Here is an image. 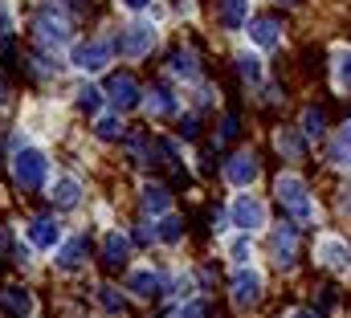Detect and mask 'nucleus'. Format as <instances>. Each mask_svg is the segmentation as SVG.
<instances>
[{"mask_svg":"<svg viewBox=\"0 0 351 318\" xmlns=\"http://www.w3.org/2000/svg\"><path fill=\"white\" fill-rule=\"evenodd\" d=\"M274 192H278L282 208H286L294 221H311V217H315V204H311L306 184H302L298 175H278V180H274Z\"/></svg>","mask_w":351,"mask_h":318,"instance_id":"nucleus-1","label":"nucleus"},{"mask_svg":"<svg viewBox=\"0 0 351 318\" xmlns=\"http://www.w3.org/2000/svg\"><path fill=\"white\" fill-rule=\"evenodd\" d=\"M45 171H49V159H45V151H37V147H21L12 156V175H16V184L25 192H37L45 184Z\"/></svg>","mask_w":351,"mask_h":318,"instance_id":"nucleus-2","label":"nucleus"},{"mask_svg":"<svg viewBox=\"0 0 351 318\" xmlns=\"http://www.w3.org/2000/svg\"><path fill=\"white\" fill-rule=\"evenodd\" d=\"M229 217H233V225L237 229H245V233H254L258 225H265V204L258 196H250V192H241L237 200H233V208H229Z\"/></svg>","mask_w":351,"mask_h":318,"instance_id":"nucleus-3","label":"nucleus"},{"mask_svg":"<svg viewBox=\"0 0 351 318\" xmlns=\"http://www.w3.org/2000/svg\"><path fill=\"white\" fill-rule=\"evenodd\" d=\"M152 45H156V29L152 25H127V33L119 37V53L123 58H143V53H152Z\"/></svg>","mask_w":351,"mask_h":318,"instance_id":"nucleus-4","label":"nucleus"},{"mask_svg":"<svg viewBox=\"0 0 351 318\" xmlns=\"http://www.w3.org/2000/svg\"><path fill=\"white\" fill-rule=\"evenodd\" d=\"M106 62H110V45L106 41H82V45H74V66L78 70H106Z\"/></svg>","mask_w":351,"mask_h":318,"instance_id":"nucleus-5","label":"nucleus"},{"mask_svg":"<svg viewBox=\"0 0 351 318\" xmlns=\"http://www.w3.org/2000/svg\"><path fill=\"white\" fill-rule=\"evenodd\" d=\"M106 98L114 102V110H131L139 102V82L131 78V74H114V78L106 82Z\"/></svg>","mask_w":351,"mask_h":318,"instance_id":"nucleus-6","label":"nucleus"},{"mask_svg":"<svg viewBox=\"0 0 351 318\" xmlns=\"http://www.w3.org/2000/svg\"><path fill=\"white\" fill-rule=\"evenodd\" d=\"M258 171H262V167H258V156H245V151H241V156L225 159V180H229L233 188H250V184L258 180Z\"/></svg>","mask_w":351,"mask_h":318,"instance_id":"nucleus-7","label":"nucleus"},{"mask_svg":"<svg viewBox=\"0 0 351 318\" xmlns=\"http://www.w3.org/2000/svg\"><path fill=\"white\" fill-rule=\"evenodd\" d=\"M262 298V278L254 269H237L233 273V302L237 306H254Z\"/></svg>","mask_w":351,"mask_h":318,"instance_id":"nucleus-8","label":"nucleus"},{"mask_svg":"<svg viewBox=\"0 0 351 318\" xmlns=\"http://www.w3.org/2000/svg\"><path fill=\"white\" fill-rule=\"evenodd\" d=\"M0 310L8 318H25L33 310V294L21 290V286H4V290H0Z\"/></svg>","mask_w":351,"mask_h":318,"instance_id":"nucleus-9","label":"nucleus"},{"mask_svg":"<svg viewBox=\"0 0 351 318\" xmlns=\"http://www.w3.org/2000/svg\"><path fill=\"white\" fill-rule=\"evenodd\" d=\"M217 21H221V29H245L250 25V0H221Z\"/></svg>","mask_w":351,"mask_h":318,"instance_id":"nucleus-10","label":"nucleus"},{"mask_svg":"<svg viewBox=\"0 0 351 318\" xmlns=\"http://www.w3.org/2000/svg\"><path fill=\"white\" fill-rule=\"evenodd\" d=\"M143 106H147L152 119H168V114H176V94L168 86H152L147 98H143Z\"/></svg>","mask_w":351,"mask_h":318,"instance_id":"nucleus-11","label":"nucleus"},{"mask_svg":"<svg viewBox=\"0 0 351 318\" xmlns=\"http://www.w3.org/2000/svg\"><path fill=\"white\" fill-rule=\"evenodd\" d=\"M127 253H131V237L127 233H106L102 237V265H123L127 261Z\"/></svg>","mask_w":351,"mask_h":318,"instance_id":"nucleus-12","label":"nucleus"},{"mask_svg":"<svg viewBox=\"0 0 351 318\" xmlns=\"http://www.w3.org/2000/svg\"><path fill=\"white\" fill-rule=\"evenodd\" d=\"M319 257H323V265H331V269H348L351 249H348V241H339V237H323L319 241Z\"/></svg>","mask_w":351,"mask_h":318,"instance_id":"nucleus-13","label":"nucleus"},{"mask_svg":"<svg viewBox=\"0 0 351 318\" xmlns=\"http://www.w3.org/2000/svg\"><path fill=\"white\" fill-rule=\"evenodd\" d=\"M250 41L262 45V49H274V45L282 41V33H278V16H258V21L250 25Z\"/></svg>","mask_w":351,"mask_h":318,"instance_id":"nucleus-14","label":"nucleus"},{"mask_svg":"<svg viewBox=\"0 0 351 318\" xmlns=\"http://www.w3.org/2000/svg\"><path fill=\"white\" fill-rule=\"evenodd\" d=\"M29 241H33L37 249H53V245L62 241V229H58V221H49V217H37V221L29 225Z\"/></svg>","mask_w":351,"mask_h":318,"instance_id":"nucleus-15","label":"nucleus"},{"mask_svg":"<svg viewBox=\"0 0 351 318\" xmlns=\"http://www.w3.org/2000/svg\"><path fill=\"white\" fill-rule=\"evenodd\" d=\"M294 245H298V229H294V225H278V229H274V253H278V265H290V261H294Z\"/></svg>","mask_w":351,"mask_h":318,"instance_id":"nucleus-16","label":"nucleus"},{"mask_svg":"<svg viewBox=\"0 0 351 318\" xmlns=\"http://www.w3.org/2000/svg\"><path fill=\"white\" fill-rule=\"evenodd\" d=\"M160 286H164V282H160V273H152V269H135V273L127 278V290L139 294V298H156Z\"/></svg>","mask_w":351,"mask_h":318,"instance_id":"nucleus-17","label":"nucleus"},{"mask_svg":"<svg viewBox=\"0 0 351 318\" xmlns=\"http://www.w3.org/2000/svg\"><path fill=\"white\" fill-rule=\"evenodd\" d=\"M49 200H53L58 208H74V204L82 200V184L66 175V180H58V184H53V192H49Z\"/></svg>","mask_w":351,"mask_h":318,"instance_id":"nucleus-18","label":"nucleus"},{"mask_svg":"<svg viewBox=\"0 0 351 318\" xmlns=\"http://www.w3.org/2000/svg\"><path fill=\"white\" fill-rule=\"evenodd\" d=\"M82 261H86V241L82 237H70L58 249V265H62V269H78Z\"/></svg>","mask_w":351,"mask_h":318,"instance_id":"nucleus-19","label":"nucleus"},{"mask_svg":"<svg viewBox=\"0 0 351 318\" xmlns=\"http://www.w3.org/2000/svg\"><path fill=\"white\" fill-rule=\"evenodd\" d=\"M168 204H172V196H168L164 184H147V188H143V208H147V212L168 217Z\"/></svg>","mask_w":351,"mask_h":318,"instance_id":"nucleus-20","label":"nucleus"},{"mask_svg":"<svg viewBox=\"0 0 351 318\" xmlns=\"http://www.w3.org/2000/svg\"><path fill=\"white\" fill-rule=\"evenodd\" d=\"M37 37H41V45H62V41H66V25L41 16V21H37Z\"/></svg>","mask_w":351,"mask_h":318,"instance_id":"nucleus-21","label":"nucleus"},{"mask_svg":"<svg viewBox=\"0 0 351 318\" xmlns=\"http://www.w3.org/2000/svg\"><path fill=\"white\" fill-rule=\"evenodd\" d=\"M327 131V114H323V106H311L306 114H302V135L306 139H319Z\"/></svg>","mask_w":351,"mask_h":318,"instance_id":"nucleus-22","label":"nucleus"},{"mask_svg":"<svg viewBox=\"0 0 351 318\" xmlns=\"http://www.w3.org/2000/svg\"><path fill=\"white\" fill-rule=\"evenodd\" d=\"M156 237L164 241V245H176V241L184 237V221H180V217H172V212H168V217H160V229H156Z\"/></svg>","mask_w":351,"mask_h":318,"instance_id":"nucleus-23","label":"nucleus"},{"mask_svg":"<svg viewBox=\"0 0 351 318\" xmlns=\"http://www.w3.org/2000/svg\"><path fill=\"white\" fill-rule=\"evenodd\" d=\"M94 131H98V139H123V135H127V127H123L119 114H102V119L94 123Z\"/></svg>","mask_w":351,"mask_h":318,"instance_id":"nucleus-24","label":"nucleus"},{"mask_svg":"<svg viewBox=\"0 0 351 318\" xmlns=\"http://www.w3.org/2000/svg\"><path fill=\"white\" fill-rule=\"evenodd\" d=\"M331 159L351 167V127H343V131L335 135V143H331Z\"/></svg>","mask_w":351,"mask_h":318,"instance_id":"nucleus-25","label":"nucleus"},{"mask_svg":"<svg viewBox=\"0 0 351 318\" xmlns=\"http://www.w3.org/2000/svg\"><path fill=\"white\" fill-rule=\"evenodd\" d=\"M237 74L250 78V82H258L262 78V62H258L254 53H237Z\"/></svg>","mask_w":351,"mask_h":318,"instance_id":"nucleus-26","label":"nucleus"},{"mask_svg":"<svg viewBox=\"0 0 351 318\" xmlns=\"http://www.w3.org/2000/svg\"><path fill=\"white\" fill-rule=\"evenodd\" d=\"M278 151H286L290 159L302 156V139L298 135H290V131H278Z\"/></svg>","mask_w":351,"mask_h":318,"instance_id":"nucleus-27","label":"nucleus"},{"mask_svg":"<svg viewBox=\"0 0 351 318\" xmlns=\"http://www.w3.org/2000/svg\"><path fill=\"white\" fill-rule=\"evenodd\" d=\"M172 70H176V74H184V78H196V62H192V53H184V49H180V53L172 58Z\"/></svg>","mask_w":351,"mask_h":318,"instance_id":"nucleus-28","label":"nucleus"},{"mask_svg":"<svg viewBox=\"0 0 351 318\" xmlns=\"http://www.w3.org/2000/svg\"><path fill=\"white\" fill-rule=\"evenodd\" d=\"M102 306H106V310H110V315H123V310H127V302H123V294H114V290H110V286H106V290H102Z\"/></svg>","mask_w":351,"mask_h":318,"instance_id":"nucleus-29","label":"nucleus"},{"mask_svg":"<svg viewBox=\"0 0 351 318\" xmlns=\"http://www.w3.org/2000/svg\"><path fill=\"white\" fill-rule=\"evenodd\" d=\"M98 94H102V90L82 86V90H78V106H82V110H98Z\"/></svg>","mask_w":351,"mask_h":318,"instance_id":"nucleus-30","label":"nucleus"},{"mask_svg":"<svg viewBox=\"0 0 351 318\" xmlns=\"http://www.w3.org/2000/svg\"><path fill=\"white\" fill-rule=\"evenodd\" d=\"M339 86L351 90V53H339Z\"/></svg>","mask_w":351,"mask_h":318,"instance_id":"nucleus-31","label":"nucleus"},{"mask_svg":"<svg viewBox=\"0 0 351 318\" xmlns=\"http://www.w3.org/2000/svg\"><path fill=\"white\" fill-rule=\"evenodd\" d=\"M237 131H241V127H237V114H229V119L221 123V143H229V139H233Z\"/></svg>","mask_w":351,"mask_h":318,"instance_id":"nucleus-32","label":"nucleus"},{"mask_svg":"<svg viewBox=\"0 0 351 318\" xmlns=\"http://www.w3.org/2000/svg\"><path fill=\"white\" fill-rule=\"evenodd\" d=\"M204 315H208L204 302H188V306H180V318H204Z\"/></svg>","mask_w":351,"mask_h":318,"instance_id":"nucleus-33","label":"nucleus"},{"mask_svg":"<svg viewBox=\"0 0 351 318\" xmlns=\"http://www.w3.org/2000/svg\"><path fill=\"white\" fill-rule=\"evenodd\" d=\"M180 135H184V139H196V119H192V114L180 119Z\"/></svg>","mask_w":351,"mask_h":318,"instance_id":"nucleus-34","label":"nucleus"},{"mask_svg":"<svg viewBox=\"0 0 351 318\" xmlns=\"http://www.w3.org/2000/svg\"><path fill=\"white\" fill-rule=\"evenodd\" d=\"M233 261H250V241H233Z\"/></svg>","mask_w":351,"mask_h":318,"instance_id":"nucleus-35","label":"nucleus"},{"mask_svg":"<svg viewBox=\"0 0 351 318\" xmlns=\"http://www.w3.org/2000/svg\"><path fill=\"white\" fill-rule=\"evenodd\" d=\"M290 318H323V315H319V310H311V306H302V310H294Z\"/></svg>","mask_w":351,"mask_h":318,"instance_id":"nucleus-36","label":"nucleus"},{"mask_svg":"<svg viewBox=\"0 0 351 318\" xmlns=\"http://www.w3.org/2000/svg\"><path fill=\"white\" fill-rule=\"evenodd\" d=\"M123 4H127V8H131V12H139V8H147V4H152V0H123Z\"/></svg>","mask_w":351,"mask_h":318,"instance_id":"nucleus-37","label":"nucleus"}]
</instances>
